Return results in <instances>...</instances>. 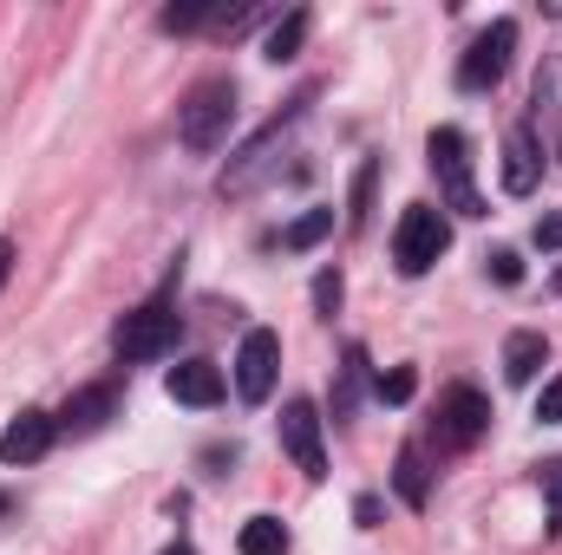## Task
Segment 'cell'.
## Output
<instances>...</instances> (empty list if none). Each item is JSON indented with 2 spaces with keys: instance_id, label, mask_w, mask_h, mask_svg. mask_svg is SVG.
I'll use <instances>...</instances> for the list:
<instances>
[{
  "instance_id": "cell-29",
  "label": "cell",
  "mask_w": 562,
  "mask_h": 555,
  "mask_svg": "<svg viewBox=\"0 0 562 555\" xmlns=\"http://www.w3.org/2000/svg\"><path fill=\"white\" fill-rule=\"evenodd\" d=\"M164 555H190V550H183V543H177V550H164Z\"/></svg>"
},
{
  "instance_id": "cell-13",
  "label": "cell",
  "mask_w": 562,
  "mask_h": 555,
  "mask_svg": "<svg viewBox=\"0 0 562 555\" xmlns=\"http://www.w3.org/2000/svg\"><path fill=\"white\" fill-rule=\"evenodd\" d=\"M543 360H550V340H543V333L524 327V333L504 340V380H510V386H530V380L543 373Z\"/></svg>"
},
{
  "instance_id": "cell-16",
  "label": "cell",
  "mask_w": 562,
  "mask_h": 555,
  "mask_svg": "<svg viewBox=\"0 0 562 555\" xmlns=\"http://www.w3.org/2000/svg\"><path fill=\"white\" fill-rule=\"evenodd\" d=\"M236 550L243 555H288V523L281 517H249L243 536H236Z\"/></svg>"
},
{
  "instance_id": "cell-4",
  "label": "cell",
  "mask_w": 562,
  "mask_h": 555,
  "mask_svg": "<svg viewBox=\"0 0 562 555\" xmlns=\"http://www.w3.org/2000/svg\"><path fill=\"white\" fill-rule=\"evenodd\" d=\"M177 333H183V314L170 301H144V307H132L119 320L112 347H119V360H164L177 347Z\"/></svg>"
},
{
  "instance_id": "cell-8",
  "label": "cell",
  "mask_w": 562,
  "mask_h": 555,
  "mask_svg": "<svg viewBox=\"0 0 562 555\" xmlns=\"http://www.w3.org/2000/svg\"><path fill=\"white\" fill-rule=\"evenodd\" d=\"M276 366H281V340L269 327H249V333H243V353H236V393H243L249 406H262V399L276 393Z\"/></svg>"
},
{
  "instance_id": "cell-12",
  "label": "cell",
  "mask_w": 562,
  "mask_h": 555,
  "mask_svg": "<svg viewBox=\"0 0 562 555\" xmlns=\"http://www.w3.org/2000/svg\"><path fill=\"white\" fill-rule=\"evenodd\" d=\"M112 412H119V393H112V386H86V393H72V406L59 412V431L86 438V431H99Z\"/></svg>"
},
{
  "instance_id": "cell-15",
  "label": "cell",
  "mask_w": 562,
  "mask_h": 555,
  "mask_svg": "<svg viewBox=\"0 0 562 555\" xmlns=\"http://www.w3.org/2000/svg\"><path fill=\"white\" fill-rule=\"evenodd\" d=\"M393 490H400L413 510H425V497H431V477H425V451H419V444H406V451H400V464H393Z\"/></svg>"
},
{
  "instance_id": "cell-22",
  "label": "cell",
  "mask_w": 562,
  "mask_h": 555,
  "mask_svg": "<svg viewBox=\"0 0 562 555\" xmlns=\"http://www.w3.org/2000/svg\"><path fill=\"white\" fill-rule=\"evenodd\" d=\"M484 262H491V275L504 281V287H517V281H524V256H517V249H491Z\"/></svg>"
},
{
  "instance_id": "cell-6",
  "label": "cell",
  "mask_w": 562,
  "mask_h": 555,
  "mask_svg": "<svg viewBox=\"0 0 562 555\" xmlns=\"http://www.w3.org/2000/svg\"><path fill=\"white\" fill-rule=\"evenodd\" d=\"M281 451L294 457V471H301L307 484L327 477V444H321V412H314V399H288V406H281Z\"/></svg>"
},
{
  "instance_id": "cell-23",
  "label": "cell",
  "mask_w": 562,
  "mask_h": 555,
  "mask_svg": "<svg viewBox=\"0 0 562 555\" xmlns=\"http://www.w3.org/2000/svg\"><path fill=\"white\" fill-rule=\"evenodd\" d=\"M340 294H347V287H340V269H321V281H314V307H321V314H334V307H340Z\"/></svg>"
},
{
  "instance_id": "cell-28",
  "label": "cell",
  "mask_w": 562,
  "mask_h": 555,
  "mask_svg": "<svg viewBox=\"0 0 562 555\" xmlns=\"http://www.w3.org/2000/svg\"><path fill=\"white\" fill-rule=\"evenodd\" d=\"M7 275H13V242L0 236V287H7Z\"/></svg>"
},
{
  "instance_id": "cell-5",
  "label": "cell",
  "mask_w": 562,
  "mask_h": 555,
  "mask_svg": "<svg viewBox=\"0 0 562 555\" xmlns=\"http://www.w3.org/2000/svg\"><path fill=\"white\" fill-rule=\"evenodd\" d=\"M510 53H517V20H491V26L471 39V53L458 59V86H464V92H491V86L510 72Z\"/></svg>"
},
{
  "instance_id": "cell-11",
  "label": "cell",
  "mask_w": 562,
  "mask_h": 555,
  "mask_svg": "<svg viewBox=\"0 0 562 555\" xmlns=\"http://www.w3.org/2000/svg\"><path fill=\"white\" fill-rule=\"evenodd\" d=\"M537 177H543V157H537L530 132L517 125V132L504 138V190H510V196H530V190H537Z\"/></svg>"
},
{
  "instance_id": "cell-3",
  "label": "cell",
  "mask_w": 562,
  "mask_h": 555,
  "mask_svg": "<svg viewBox=\"0 0 562 555\" xmlns=\"http://www.w3.org/2000/svg\"><path fill=\"white\" fill-rule=\"evenodd\" d=\"M445 249H451V223H445L431 203H413V209L400 216V229H393V269L406 281H419Z\"/></svg>"
},
{
  "instance_id": "cell-26",
  "label": "cell",
  "mask_w": 562,
  "mask_h": 555,
  "mask_svg": "<svg viewBox=\"0 0 562 555\" xmlns=\"http://www.w3.org/2000/svg\"><path fill=\"white\" fill-rule=\"evenodd\" d=\"M537 249H562V216H543L537 223Z\"/></svg>"
},
{
  "instance_id": "cell-24",
  "label": "cell",
  "mask_w": 562,
  "mask_h": 555,
  "mask_svg": "<svg viewBox=\"0 0 562 555\" xmlns=\"http://www.w3.org/2000/svg\"><path fill=\"white\" fill-rule=\"evenodd\" d=\"M537 418H543V424H562V373L550 380V386H543V399H537Z\"/></svg>"
},
{
  "instance_id": "cell-14",
  "label": "cell",
  "mask_w": 562,
  "mask_h": 555,
  "mask_svg": "<svg viewBox=\"0 0 562 555\" xmlns=\"http://www.w3.org/2000/svg\"><path fill=\"white\" fill-rule=\"evenodd\" d=\"M307 26H314V20H307V7H294V13H281L276 26H269V39H262V59H294V53H301V39H307Z\"/></svg>"
},
{
  "instance_id": "cell-30",
  "label": "cell",
  "mask_w": 562,
  "mask_h": 555,
  "mask_svg": "<svg viewBox=\"0 0 562 555\" xmlns=\"http://www.w3.org/2000/svg\"><path fill=\"white\" fill-rule=\"evenodd\" d=\"M0 517H7V490H0Z\"/></svg>"
},
{
  "instance_id": "cell-21",
  "label": "cell",
  "mask_w": 562,
  "mask_h": 555,
  "mask_svg": "<svg viewBox=\"0 0 562 555\" xmlns=\"http://www.w3.org/2000/svg\"><path fill=\"white\" fill-rule=\"evenodd\" d=\"M367 209H373V163H360V177H353V209H347V223L360 229V223H367Z\"/></svg>"
},
{
  "instance_id": "cell-25",
  "label": "cell",
  "mask_w": 562,
  "mask_h": 555,
  "mask_svg": "<svg viewBox=\"0 0 562 555\" xmlns=\"http://www.w3.org/2000/svg\"><path fill=\"white\" fill-rule=\"evenodd\" d=\"M543 484H550V497H557V510H550V530H562V464L543 471Z\"/></svg>"
},
{
  "instance_id": "cell-2",
  "label": "cell",
  "mask_w": 562,
  "mask_h": 555,
  "mask_svg": "<svg viewBox=\"0 0 562 555\" xmlns=\"http://www.w3.org/2000/svg\"><path fill=\"white\" fill-rule=\"evenodd\" d=\"M229 125H236V86L229 79H203L183 99V112H177V132H183L190 150H216V144L229 138Z\"/></svg>"
},
{
  "instance_id": "cell-18",
  "label": "cell",
  "mask_w": 562,
  "mask_h": 555,
  "mask_svg": "<svg viewBox=\"0 0 562 555\" xmlns=\"http://www.w3.org/2000/svg\"><path fill=\"white\" fill-rule=\"evenodd\" d=\"M360 380H367V353H360V347H347V366H340V393H334V418L353 412V393H360Z\"/></svg>"
},
{
  "instance_id": "cell-10",
  "label": "cell",
  "mask_w": 562,
  "mask_h": 555,
  "mask_svg": "<svg viewBox=\"0 0 562 555\" xmlns=\"http://www.w3.org/2000/svg\"><path fill=\"white\" fill-rule=\"evenodd\" d=\"M164 393H170L177 406H216V399H223V373H216L210 360H183V366L164 373Z\"/></svg>"
},
{
  "instance_id": "cell-19",
  "label": "cell",
  "mask_w": 562,
  "mask_h": 555,
  "mask_svg": "<svg viewBox=\"0 0 562 555\" xmlns=\"http://www.w3.org/2000/svg\"><path fill=\"white\" fill-rule=\"evenodd\" d=\"M216 20V7L210 0H190V7H164V33H196V26H210Z\"/></svg>"
},
{
  "instance_id": "cell-17",
  "label": "cell",
  "mask_w": 562,
  "mask_h": 555,
  "mask_svg": "<svg viewBox=\"0 0 562 555\" xmlns=\"http://www.w3.org/2000/svg\"><path fill=\"white\" fill-rule=\"evenodd\" d=\"M334 236V209H307V216H294L288 229H281V249H314V242H327Z\"/></svg>"
},
{
  "instance_id": "cell-7",
  "label": "cell",
  "mask_w": 562,
  "mask_h": 555,
  "mask_svg": "<svg viewBox=\"0 0 562 555\" xmlns=\"http://www.w3.org/2000/svg\"><path fill=\"white\" fill-rule=\"evenodd\" d=\"M484 424H491V399H484L477 386H451V393L438 399V418H431V431H438V444H445V451L477 444V438H484Z\"/></svg>"
},
{
  "instance_id": "cell-1",
  "label": "cell",
  "mask_w": 562,
  "mask_h": 555,
  "mask_svg": "<svg viewBox=\"0 0 562 555\" xmlns=\"http://www.w3.org/2000/svg\"><path fill=\"white\" fill-rule=\"evenodd\" d=\"M425 163H431V177H438V190H445V203L458 209V216H484V196H477V183H471V144L458 125H438L431 138H425Z\"/></svg>"
},
{
  "instance_id": "cell-27",
  "label": "cell",
  "mask_w": 562,
  "mask_h": 555,
  "mask_svg": "<svg viewBox=\"0 0 562 555\" xmlns=\"http://www.w3.org/2000/svg\"><path fill=\"white\" fill-rule=\"evenodd\" d=\"M353 517H360V530H373V523H380V497H360Z\"/></svg>"
},
{
  "instance_id": "cell-9",
  "label": "cell",
  "mask_w": 562,
  "mask_h": 555,
  "mask_svg": "<svg viewBox=\"0 0 562 555\" xmlns=\"http://www.w3.org/2000/svg\"><path fill=\"white\" fill-rule=\"evenodd\" d=\"M53 438H59V418L53 412H20L0 431V457H7V464H33V457L53 451Z\"/></svg>"
},
{
  "instance_id": "cell-20",
  "label": "cell",
  "mask_w": 562,
  "mask_h": 555,
  "mask_svg": "<svg viewBox=\"0 0 562 555\" xmlns=\"http://www.w3.org/2000/svg\"><path fill=\"white\" fill-rule=\"evenodd\" d=\"M373 393H380L386 406H406V399L419 393V373H413V366H393V373H380V380H373Z\"/></svg>"
}]
</instances>
